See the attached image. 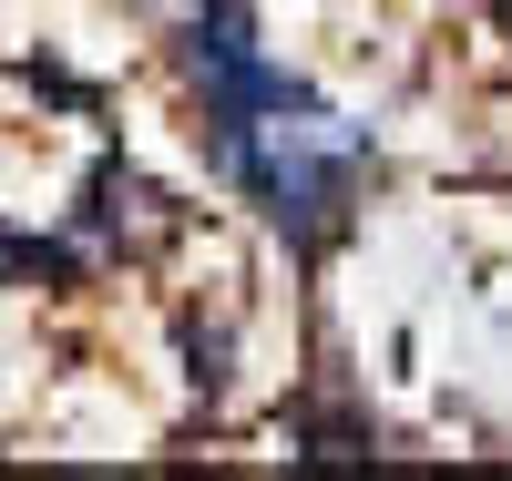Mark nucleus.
Segmentation results:
<instances>
[{
  "instance_id": "3",
  "label": "nucleus",
  "mask_w": 512,
  "mask_h": 481,
  "mask_svg": "<svg viewBox=\"0 0 512 481\" xmlns=\"http://www.w3.org/2000/svg\"><path fill=\"white\" fill-rule=\"evenodd\" d=\"M492 21H502V31H512V0H492Z\"/></svg>"
},
{
  "instance_id": "1",
  "label": "nucleus",
  "mask_w": 512,
  "mask_h": 481,
  "mask_svg": "<svg viewBox=\"0 0 512 481\" xmlns=\"http://www.w3.org/2000/svg\"><path fill=\"white\" fill-rule=\"evenodd\" d=\"M369 154H379L369 123L308 103V113L246 123V134L216 154V174H226L256 215H267L297 256H318L328 236H349V215H359V195H369Z\"/></svg>"
},
{
  "instance_id": "2",
  "label": "nucleus",
  "mask_w": 512,
  "mask_h": 481,
  "mask_svg": "<svg viewBox=\"0 0 512 481\" xmlns=\"http://www.w3.org/2000/svg\"><path fill=\"white\" fill-rule=\"evenodd\" d=\"M31 277H72V256L52 236H21V226H0V287H31Z\"/></svg>"
}]
</instances>
